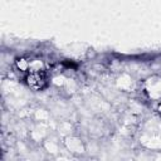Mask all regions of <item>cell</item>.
<instances>
[{
    "label": "cell",
    "mask_w": 161,
    "mask_h": 161,
    "mask_svg": "<svg viewBox=\"0 0 161 161\" xmlns=\"http://www.w3.org/2000/svg\"><path fill=\"white\" fill-rule=\"evenodd\" d=\"M25 82L34 91H40V89L45 88L47 84H48L47 75H45V73L43 70H33V72H29L26 74V77H25Z\"/></svg>",
    "instance_id": "cell-1"
}]
</instances>
